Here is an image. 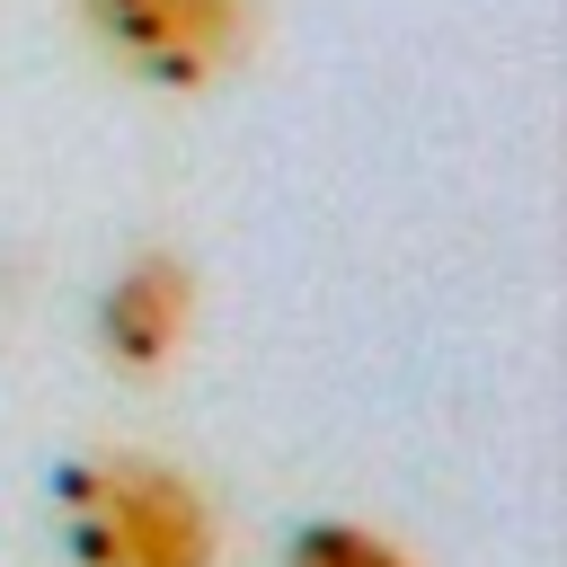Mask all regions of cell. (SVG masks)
Here are the masks:
<instances>
[{
  "label": "cell",
  "mask_w": 567,
  "mask_h": 567,
  "mask_svg": "<svg viewBox=\"0 0 567 567\" xmlns=\"http://www.w3.org/2000/svg\"><path fill=\"white\" fill-rule=\"evenodd\" d=\"M53 523H62L71 567H213V549H221L213 496L177 461H151V452L71 461Z\"/></svg>",
  "instance_id": "1"
},
{
  "label": "cell",
  "mask_w": 567,
  "mask_h": 567,
  "mask_svg": "<svg viewBox=\"0 0 567 567\" xmlns=\"http://www.w3.org/2000/svg\"><path fill=\"white\" fill-rule=\"evenodd\" d=\"M106 62L151 89H213L248 53V0H71Z\"/></svg>",
  "instance_id": "2"
},
{
  "label": "cell",
  "mask_w": 567,
  "mask_h": 567,
  "mask_svg": "<svg viewBox=\"0 0 567 567\" xmlns=\"http://www.w3.org/2000/svg\"><path fill=\"white\" fill-rule=\"evenodd\" d=\"M195 328V266L177 248H142L115 266L106 301H97V346L115 372H159Z\"/></svg>",
  "instance_id": "3"
},
{
  "label": "cell",
  "mask_w": 567,
  "mask_h": 567,
  "mask_svg": "<svg viewBox=\"0 0 567 567\" xmlns=\"http://www.w3.org/2000/svg\"><path fill=\"white\" fill-rule=\"evenodd\" d=\"M284 567H416V558L399 540L363 532V523H301L292 549H284Z\"/></svg>",
  "instance_id": "4"
}]
</instances>
